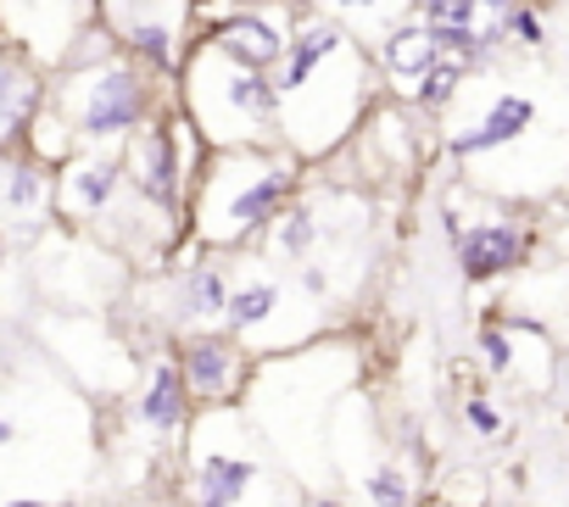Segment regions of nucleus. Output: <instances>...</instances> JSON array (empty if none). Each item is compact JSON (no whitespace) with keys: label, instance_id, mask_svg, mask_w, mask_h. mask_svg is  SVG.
Listing matches in <instances>:
<instances>
[{"label":"nucleus","instance_id":"nucleus-1","mask_svg":"<svg viewBox=\"0 0 569 507\" xmlns=\"http://www.w3.org/2000/svg\"><path fill=\"white\" fill-rule=\"evenodd\" d=\"M380 95V73L363 40H352L336 18L302 7L291 45L273 68V101H279V145L297 151L308 168L330 162L358 123L369 118Z\"/></svg>","mask_w":569,"mask_h":507},{"label":"nucleus","instance_id":"nucleus-2","mask_svg":"<svg viewBox=\"0 0 569 507\" xmlns=\"http://www.w3.org/2000/svg\"><path fill=\"white\" fill-rule=\"evenodd\" d=\"M308 162L284 145H240V151H207L190 184L184 206V240L201 251H251L257 234L284 212L302 184Z\"/></svg>","mask_w":569,"mask_h":507},{"label":"nucleus","instance_id":"nucleus-3","mask_svg":"<svg viewBox=\"0 0 569 507\" xmlns=\"http://www.w3.org/2000/svg\"><path fill=\"white\" fill-rule=\"evenodd\" d=\"M168 95H173V79L151 73L146 62L123 51L62 62L46 79V112L68 129L73 145H96V151H118Z\"/></svg>","mask_w":569,"mask_h":507},{"label":"nucleus","instance_id":"nucleus-4","mask_svg":"<svg viewBox=\"0 0 569 507\" xmlns=\"http://www.w3.org/2000/svg\"><path fill=\"white\" fill-rule=\"evenodd\" d=\"M173 107L196 129L207 151H240V145H279V101L273 73L246 68L223 57L218 45L196 40L190 57L173 73Z\"/></svg>","mask_w":569,"mask_h":507},{"label":"nucleus","instance_id":"nucleus-5","mask_svg":"<svg viewBox=\"0 0 569 507\" xmlns=\"http://www.w3.org/2000/svg\"><path fill=\"white\" fill-rule=\"evenodd\" d=\"M118 156H123V184L146 206H157V212H168V217L184 223L190 184H196V168H201L207 145L196 140V129L184 123V112L173 107V95L118 145Z\"/></svg>","mask_w":569,"mask_h":507},{"label":"nucleus","instance_id":"nucleus-6","mask_svg":"<svg viewBox=\"0 0 569 507\" xmlns=\"http://www.w3.org/2000/svg\"><path fill=\"white\" fill-rule=\"evenodd\" d=\"M90 7L107 40L162 79H173L201 40V0H90Z\"/></svg>","mask_w":569,"mask_h":507},{"label":"nucleus","instance_id":"nucleus-7","mask_svg":"<svg viewBox=\"0 0 569 507\" xmlns=\"http://www.w3.org/2000/svg\"><path fill=\"white\" fill-rule=\"evenodd\" d=\"M173 346V363H179V379L190 391V407H240L246 391H251V374H257V352L229 335V329H196V335H179L168 341Z\"/></svg>","mask_w":569,"mask_h":507},{"label":"nucleus","instance_id":"nucleus-8","mask_svg":"<svg viewBox=\"0 0 569 507\" xmlns=\"http://www.w3.org/2000/svg\"><path fill=\"white\" fill-rule=\"evenodd\" d=\"M302 0H240V7H201V40L223 57L273 73L284 45H291Z\"/></svg>","mask_w":569,"mask_h":507},{"label":"nucleus","instance_id":"nucleus-9","mask_svg":"<svg viewBox=\"0 0 569 507\" xmlns=\"http://www.w3.org/2000/svg\"><path fill=\"white\" fill-rule=\"evenodd\" d=\"M257 440L262 435H246V446H234V440H201L196 429H184V452H190L184 490H190V507H246L268 485Z\"/></svg>","mask_w":569,"mask_h":507},{"label":"nucleus","instance_id":"nucleus-10","mask_svg":"<svg viewBox=\"0 0 569 507\" xmlns=\"http://www.w3.org/2000/svg\"><path fill=\"white\" fill-rule=\"evenodd\" d=\"M57 229V168L34 151H0V245H40Z\"/></svg>","mask_w":569,"mask_h":507},{"label":"nucleus","instance_id":"nucleus-11","mask_svg":"<svg viewBox=\"0 0 569 507\" xmlns=\"http://www.w3.org/2000/svg\"><path fill=\"white\" fill-rule=\"evenodd\" d=\"M118 190H123V156L79 145L68 162H57V223L73 234H90L112 212Z\"/></svg>","mask_w":569,"mask_h":507},{"label":"nucleus","instance_id":"nucleus-12","mask_svg":"<svg viewBox=\"0 0 569 507\" xmlns=\"http://www.w3.org/2000/svg\"><path fill=\"white\" fill-rule=\"evenodd\" d=\"M413 12L447 51H463L469 62H480L497 45H508V23L519 12V0H413Z\"/></svg>","mask_w":569,"mask_h":507},{"label":"nucleus","instance_id":"nucleus-13","mask_svg":"<svg viewBox=\"0 0 569 507\" xmlns=\"http://www.w3.org/2000/svg\"><path fill=\"white\" fill-rule=\"evenodd\" d=\"M134 418L151 429V440H162V446H184V429H190L196 407H190V391H184V379H179L173 346L151 357L146 385H140V396H134Z\"/></svg>","mask_w":569,"mask_h":507},{"label":"nucleus","instance_id":"nucleus-14","mask_svg":"<svg viewBox=\"0 0 569 507\" xmlns=\"http://www.w3.org/2000/svg\"><path fill=\"white\" fill-rule=\"evenodd\" d=\"M46 68L34 57H23L18 45H0V151L23 145L40 101H46Z\"/></svg>","mask_w":569,"mask_h":507},{"label":"nucleus","instance_id":"nucleus-15","mask_svg":"<svg viewBox=\"0 0 569 507\" xmlns=\"http://www.w3.org/2000/svg\"><path fill=\"white\" fill-rule=\"evenodd\" d=\"M530 123H536V101H530V95H519V90H508V95H497L475 123L452 129L447 151H452L458 162H469V156H486V151L513 145L519 134H530Z\"/></svg>","mask_w":569,"mask_h":507},{"label":"nucleus","instance_id":"nucleus-16","mask_svg":"<svg viewBox=\"0 0 569 507\" xmlns=\"http://www.w3.org/2000/svg\"><path fill=\"white\" fill-rule=\"evenodd\" d=\"M458 268L463 280H497L508 268L525 263L530 251V234L519 223H475V229H458Z\"/></svg>","mask_w":569,"mask_h":507},{"label":"nucleus","instance_id":"nucleus-17","mask_svg":"<svg viewBox=\"0 0 569 507\" xmlns=\"http://www.w3.org/2000/svg\"><path fill=\"white\" fill-rule=\"evenodd\" d=\"M302 7H313V12L336 18L352 40L375 45L391 23H402V18L413 12V0H302Z\"/></svg>","mask_w":569,"mask_h":507},{"label":"nucleus","instance_id":"nucleus-18","mask_svg":"<svg viewBox=\"0 0 569 507\" xmlns=\"http://www.w3.org/2000/svg\"><path fill=\"white\" fill-rule=\"evenodd\" d=\"M480 346H486V363H491L497 374L513 363V346H508V335H502V329H486V335H480Z\"/></svg>","mask_w":569,"mask_h":507},{"label":"nucleus","instance_id":"nucleus-19","mask_svg":"<svg viewBox=\"0 0 569 507\" xmlns=\"http://www.w3.org/2000/svg\"><path fill=\"white\" fill-rule=\"evenodd\" d=\"M463 413H469V424H475L480 435H497V429H502V418H497V413H491L480 396H469V402H463Z\"/></svg>","mask_w":569,"mask_h":507},{"label":"nucleus","instance_id":"nucleus-20","mask_svg":"<svg viewBox=\"0 0 569 507\" xmlns=\"http://www.w3.org/2000/svg\"><path fill=\"white\" fill-rule=\"evenodd\" d=\"M12 435H18V429H12L7 418H0V446H12Z\"/></svg>","mask_w":569,"mask_h":507},{"label":"nucleus","instance_id":"nucleus-21","mask_svg":"<svg viewBox=\"0 0 569 507\" xmlns=\"http://www.w3.org/2000/svg\"><path fill=\"white\" fill-rule=\"evenodd\" d=\"M18 507H40V501H18Z\"/></svg>","mask_w":569,"mask_h":507}]
</instances>
